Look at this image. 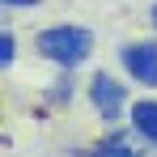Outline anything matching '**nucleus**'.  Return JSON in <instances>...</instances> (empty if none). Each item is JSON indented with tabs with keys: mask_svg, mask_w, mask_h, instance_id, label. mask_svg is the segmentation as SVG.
<instances>
[{
	"mask_svg": "<svg viewBox=\"0 0 157 157\" xmlns=\"http://www.w3.org/2000/svg\"><path fill=\"white\" fill-rule=\"evenodd\" d=\"M34 51L43 55L47 64L72 72V68H81V64L94 55V34L85 26H77V21H55V26L34 34Z\"/></svg>",
	"mask_w": 157,
	"mask_h": 157,
	"instance_id": "obj_1",
	"label": "nucleus"
},
{
	"mask_svg": "<svg viewBox=\"0 0 157 157\" xmlns=\"http://www.w3.org/2000/svg\"><path fill=\"white\" fill-rule=\"evenodd\" d=\"M119 64L136 85L157 89V38H128L119 43Z\"/></svg>",
	"mask_w": 157,
	"mask_h": 157,
	"instance_id": "obj_2",
	"label": "nucleus"
},
{
	"mask_svg": "<svg viewBox=\"0 0 157 157\" xmlns=\"http://www.w3.org/2000/svg\"><path fill=\"white\" fill-rule=\"evenodd\" d=\"M89 106L98 110V119L106 128H115L119 115H123V106H128V85L115 81L110 72H94V81H89Z\"/></svg>",
	"mask_w": 157,
	"mask_h": 157,
	"instance_id": "obj_3",
	"label": "nucleus"
},
{
	"mask_svg": "<svg viewBox=\"0 0 157 157\" xmlns=\"http://www.w3.org/2000/svg\"><path fill=\"white\" fill-rule=\"evenodd\" d=\"M128 123H132V132H136L140 140L157 144V98H140V102H132Z\"/></svg>",
	"mask_w": 157,
	"mask_h": 157,
	"instance_id": "obj_4",
	"label": "nucleus"
},
{
	"mask_svg": "<svg viewBox=\"0 0 157 157\" xmlns=\"http://www.w3.org/2000/svg\"><path fill=\"white\" fill-rule=\"evenodd\" d=\"M72 157H140L132 149V140L123 132H115V136H106L102 144H94V149H72Z\"/></svg>",
	"mask_w": 157,
	"mask_h": 157,
	"instance_id": "obj_5",
	"label": "nucleus"
},
{
	"mask_svg": "<svg viewBox=\"0 0 157 157\" xmlns=\"http://www.w3.org/2000/svg\"><path fill=\"white\" fill-rule=\"evenodd\" d=\"M13 55H17V38H13V30L4 26L0 30V68H13Z\"/></svg>",
	"mask_w": 157,
	"mask_h": 157,
	"instance_id": "obj_6",
	"label": "nucleus"
},
{
	"mask_svg": "<svg viewBox=\"0 0 157 157\" xmlns=\"http://www.w3.org/2000/svg\"><path fill=\"white\" fill-rule=\"evenodd\" d=\"M47 98H51L55 106H64V102H72V72H64V77L55 81V89H51V94H47Z\"/></svg>",
	"mask_w": 157,
	"mask_h": 157,
	"instance_id": "obj_7",
	"label": "nucleus"
},
{
	"mask_svg": "<svg viewBox=\"0 0 157 157\" xmlns=\"http://www.w3.org/2000/svg\"><path fill=\"white\" fill-rule=\"evenodd\" d=\"M0 4H4V9H9V13H13V9H38V4H43V0H0Z\"/></svg>",
	"mask_w": 157,
	"mask_h": 157,
	"instance_id": "obj_8",
	"label": "nucleus"
},
{
	"mask_svg": "<svg viewBox=\"0 0 157 157\" xmlns=\"http://www.w3.org/2000/svg\"><path fill=\"white\" fill-rule=\"evenodd\" d=\"M149 21H153V30H157V0H153V9H149Z\"/></svg>",
	"mask_w": 157,
	"mask_h": 157,
	"instance_id": "obj_9",
	"label": "nucleus"
}]
</instances>
